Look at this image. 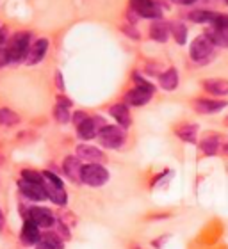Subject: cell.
<instances>
[{"label":"cell","instance_id":"1","mask_svg":"<svg viewBox=\"0 0 228 249\" xmlns=\"http://www.w3.org/2000/svg\"><path fill=\"white\" fill-rule=\"evenodd\" d=\"M29 47H31V34L29 32H16L5 47V53H7L9 62L25 61Z\"/></svg>","mask_w":228,"mask_h":249},{"label":"cell","instance_id":"2","mask_svg":"<svg viewBox=\"0 0 228 249\" xmlns=\"http://www.w3.org/2000/svg\"><path fill=\"white\" fill-rule=\"evenodd\" d=\"M43 175V187H45V192H47V197H50V201H54L59 207H64L68 201L66 191H64V185H62L61 178H57L54 173L45 171Z\"/></svg>","mask_w":228,"mask_h":249},{"label":"cell","instance_id":"3","mask_svg":"<svg viewBox=\"0 0 228 249\" xmlns=\"http://www.w3.org/2000/svg\"><path fill=\"white\" fill-rule=\"evenodd\" d=\"M189 53H191V59L194 62H198V64H207L209 61H212L214 57V45L212 41L209 39L205 34L200 37H196L194 41L191 43V50H189Z\"/></svg>","mask_w":228,"mask_h":249},{"label":"cell","instance_id":"4","mask_svg":"<svg viewBox=\"0 0 228 249\" xmlns=\"http://www.w3.org/2000/svg\"><path fill=\"white\" fill-rule=\"evenodd\" d=\"M109 180V171L102 164H88L82 167L80 182L89 187H102Z\"/></svg>","mask_w":228,"mask_h":249},{"label":"cell","instance_id":"5","mask_svg":"<svg viewBox=\"0 0 228 249\" xmlns=\"http://www.w3.org/2000/svg\"><path fill=\"white\" fill-rule=\"evenodd\" d=\"M100 144L104 148H111V150H118L119 146H123L125 142V132L121 126H114V124H105L104 128L98 132Z\"/></svg>","mask_w":228,"mask_h":249},{"label":"cell","instance_id":"6","mask_svg":"<svg viewBox=\"0 0 228 249\" xmlns=\"http://www.w3.org/2000/svg\"><path fill=\"white\" fill-rule=\"evenodd\" d=\"M130 9L141 18H150V20H159L162 16L161 7L153 0H130Z\"/></svg>","mask_w":228,"mask_h":249},{"label":"cell","instance_id":"7","mask_svg":"<svg viewBox=\"0 0 228 249\" xmlns=\"http://www.w3.org/2000/svg\"><path fill=\"white\" fill-rule=\"evenodd\" d=\"M25 219L32 221L38 228H52L54 224L57 223L56 217H54V213L50 212L48 208H43V207L29 208V212L25 213Z\"/></svg>","mask_w":228,"mask_h":249},{"label":"cell","instance_id":"8","mask_svg":"<svg viewBox=\"0 0 228 249\" xmlns=\"http://www.w3.org/2000/svg\"><path fill=\"white\" fill-rule=\"evenodd\" d=\"M105 120L104 118H98V116H95V118H88L86 121H82V123L77 126V134L80 139L84 141H89L93 139V137H96L98 135V132L105 126Z\"/></svg>","mask_w":228,"mask_h":249},{"label":"cell","instance_id":"9","mask_svg":"<svg viewBox=\"0 0 228 249\" xmlns=\"http://www.w3.org/2000/svg\"><path fill=\"white\" fill-rule=\"evenodd\" d=\"M77 157L82 162H89V164H102V162H105L104 151L100 150V148H95V146H89V144H78Z\"/></svg>","mask_w":228,"mask_h":249},{"label":"cell","instance_id":"10","mask_svg":"<svg viewBox=\"0 0 228 249\" xmlns=\"http://www.w3.org/2000/svg\"><path fill=\"white\" fill-rule=\"evenodd\" d=\"M227 102L225 100H207V98H200L192 102V109L200 112V114H216L219 110H223L227 107Z\"/></svg>","mask_w":228,"mask_h":249},{"label":"cell","instance_id":"11","mask_svg":"<svg viewBox=\"0 0 228 249\" xmlns=\"http://www.w3.org/2000/svg\"><path fill=\"white\" fill-rule=\"evenodd\" d=\"M21 194L32 201H43L47 199V192H45V187L43 183H34V182H27V180H20L18 182Z\"/></svg>","mask_w":228,"mask_h":249},{"label":"cell","instance_id":"12","mask_svg":"<svg viewBox=\"0 0 228 249\" xmlns=\"http://www.w3.org/2000/svg\"><path fill=\"white\" fill-rule=\"evenodd\" d=\"M47 50H48V39H36V41L29 47L25 62L29 66H34V64H38V62L47 55Z\"/></svg>","mask_w":228,"mask_h":249},{"label":"cell","instance_id":"13","mask_svg":"<svg viewBox=\"0 0 228 249\" xmlns=\"http://www.w3.org/2000/svg\"><path fill=\"white\" fill-rule=\"evenodd\" d=\"M82 160L78 157H66L64 162H62V171L72 182H80V177H82Z\"/></svg>","mask_w":228,"mask_h":249},{"label":"cell","instance_id":"14","mask_svg":"<svg viewBox=\"0 0 228 249\" xmlns=\"http://www.w3.org/2000/svg\"><path fill=\"white\" fill-rule=\"evenodd\" d=\"M171 34V23L164 21L162 18L159 20H153L150 25V37L153 41H159V43H166L168 37Z\"/></svg>","mask_w":228,"mask_h":249},{"label":"cell","instance_id":"15","mask_svg":"<svg viewBox=\"0 0 228 249\" xmlns=\"http://www.w3.org/2000/svg\"><path fill=\"white\" fill-rule=\"evenodd\" d=\"M152 94H153V91H150V89L134 88L127 93L125 100H127V104L132 105V107H141V105H146L148 102H150Z\"/></svg>","mask_w":228,"mask_h":249},{"label":"cell","instance_id":"16","mask_svg":"<svg viewBox=\"0 0 228 249\" xmlns=\"http://www.w3.org/2000/svg\"><path fill=\"white\" fill-rule=\"evenodd\" d=\"M20 239L25 246L39 244V242H41V233H39V228H38L32 221L25 219V224H23V228H21Z\"/></svg>","mask_w":228,"mask_h":249},{"label":"cell","instance_id":"17","mask_svg":"<svg viewBox=\"0 0 228 249\" xmlns=\"http://www.w3.org/2000/svg\"><path fill=\"white\" fill-rule=\"evenodd\" d=\"M205 36L212 41L214 47L228 48V27H214L210 25L205 31Z\"/></svg>","mask_w":228,"mask_h":249},{"label":"cell","instance_id":"18","mask_svg":"<svg viewBox=\"0 0 228 249\" xmlns=\"http://www.w3.org/2000/svg\"><path fill=\"white\" fill-rule=\"evenodd\" d=\"M203 89L212 96H228V80L227 78H207L203 82Z\"/></svg>","mask_w":228,"mask_h":249},{"label":"cell","instance_id":"19","mask_svg":"<svg viewBox=\"0 0 228 249\" xmlns=\"http://www.w3.org/2000/svg\"><path fill=\"white\" fill-rule=\"evenodd\" d=\"M111 116H113L114 120L118 121V124L121 126V128H129L130 124H132V116H130V110L127 105L123 104H116L113 105L109 109Z\"/></svg>","mask_w":228,"mask_h":249},{"label":"cell","instance_id":"20","mask_svg":"<svg viewBox=\"0 0 228 249\" xmlns=\"http://www.w3.org/2000/svg\"><path fill=\"white\" fill-rule=\"evenodd\" d=\"M159 84L164 91H173L178 86V73L175 68H168L166 71H162L159 75Z\"/></svg>","mask_w":228,"mask_h":249},{"label":"cell","instance_id":"21","mask_svg":"<svg viewBox=\"0 0 228 249\" xmlns=\"http://www.w3.org/2000/svg\"><path fill=\"white\" fill-rule=\"evenodd\" d=\"M175 134H176L178 139L186 141V142H196L198 124H191V123L178 124V126L175 128Z\"/></svg>","mask_w":228,"mask_h":249},{"label":"cell","instance_id":"22","mask_svg":"<svg viewBox=\"0 0 228 249\" xmlns=\"http://www.w3.org/2000/svg\"><path fill=\"white\" fill-rule=\"evenodd\" d=\"M218 13H212V11L207 9H196L189 13V20L194 21V23H210L212 25L214 20H216Z\"/></svg>","mask_w":228,"mask_h":249},{"label":"cell","instance_id":"23","mask_svg":"<svg viewBox=\"0 0 228 249\" xmlns=\"http://www.w3.org/2000/svg\"><path fill=\"white\" fill-rule=\"evenodd\" d=\"M171 36H173V39H175L178 45H186V41H187L186 25H184L182 21H175V23H171Z\"/></svg>","mask_w":228,"mask_h":249},{"label":"cell","instance_id":"24","mask_svg":"<svg viewBox=\"0 0 228 249\" xmlns=\"http://www.w3.org/2000/svg\"><path fill=\"white\" fill-rule=\"evenodd\" d=\"M20 123V116L11 109H0V124L4 126H15Z\"/></svg>","mask_w":228,"mask_h":249},{"label":"cell","instance_id":"25","mask_svg":"<svg viewBox=\"0 0 228 249\" xmlns=\"http://www.w3.org/2000/svg\"><path fill=\"white\" fill-rule=\"evenodd\" d=\"M41 240H43V242H47V244L54 246L56 249H62V246H64V242H62V239H61V235H57V233H43Z\"/></svg>","mask_w":228,"mask_h":249},{"label":"cell","instance_id":"26","mask_svg":"<svg viewBox=\"0 0 228 249\" xmlns=\"http://www.w3.org/2000/svg\"><path fill=\"white\" fill-rule=\"evenodd\" d=\"M21 180L34 182V183H43V175L38 171H32V169H23V171H21Z\"/></svg>","mask_w":228,"mask_h":249},{"label":"cell","instance_id":"27","mask_svg":"<svg viewBox=\"0 0 228 249\" xmlns=\"http://www.w3.org/2000/svg\"><path fill=\"white\" fill-rule=\"evenodd\" d=\"M54 116H56V120L59 121V123H68V121H70V109L61 107V105H56Z\"/></svg>","mask_w":228,"mask_h":249},{"label":"cell","instance_id":"28","mask_svg":"<svg viewBox=\"0 0 228 249\" xmlns=\"http://www.w3.org/2000/svg\"><path fill=\"white\" fill-rule=\"evenodd\" d=\"M134 82H135V88H143V89H150V91H153V86H152L148 80H146L145 77H141L139 73H134Z\"/></svg>","mask_w":228,"mask_h":249},{"label":"cell","instance_id":"29","mask_svg":"<svg viewBox=\"0 0 228 249\" xmlns=\"http://www.w3.org/2000/svg\"><path fill=\"white\" fill-rule=\"evenodd\" d=\"M214 27H228V15H223V13H218L216 20L212 23Z\"/></svg>","mask_w":228,"mask_h":249},{"label":"cell","instance_id":"30","mask_svg":"<svg viewBox=\"0 0 228 249\" xmlns=\"http://www.w3.org/2000/svg\"><path fill=\"white\" fill-rule=\"evenodd\" d=\"M88 118H89V116L86 114V112H75V114H73V123H75V126H78L82 121L88 120Z\"/></svg>","mask_w":228,"mask_h":249},{"label":"cell","instance_id":"31","mask_svg":"<svg viewBox=\"0 0 228 249\" xmlns=\"http://www.w3.org/2000/svg\"><path fill=\"white\" fill-rule=\"evenodd\" d=\"M57 105H61V107H66V109H70V107H72V100L64 98V96H57Z\"/></svg>","mask_w":228,"mask_h":249},{"label":"cell","instance_id":"32","mask_svg":"<svg viewBox=\"0 0 228 249\" xmlns=\"http://www.w3.org/2000/svg\"><path fill=\"white\" fill-rule=\"evenodd\" d=\"M5 64H9V59H7L5 48H0V68H4Z\"/></svg>","mask_w":228,"mask_h":249},{"label":"cell","instance_id":"33","mask_svg":"<svg viewBox=\"0 0 228 249\" xmlns=\"http://www.w3.org/2000/svg\"><path fill=\"white\" fill-rule=\"evenodd\" d=\"M171 2H175V4H180V5H191L198 0H171Z\"/></svg>","mask_w":228,"mask_h":249},{"label":"cell","instance_id":"34","mask_svg":"<svg viewBox=\"0 0 228 249\" xmlns=\"http://www.w3.org/2000/svg\"><path fill=\"white\" fill-rule=\"evenodd\" d=\"M56 84L59 86V89H61V91L64 89V84H62V77H61V73H59V71L56 73Z\"/></svg>","mask_w":228,"mask_h":249},{"label":"cell","instance_id":"35","mask_svg":"<svg viewBox=\"0 0 228 249\" xmlns=\"http://www.w3.org/2000/svg\"><path fill=\"white\" fill-rule=\"evenodd\" d=\"M36 249H56V248H54V246H50V244H47V242H43V240H41V242H39V244L36 246Z\"/></svg>","mask_w":228,"mask_h":249},{"label":"cell","instance_id":"36","mask_svg":"<svg viewBox=\"0 0 228 249\" xmlns=\"http://www.w3.org/2000/svg\"><path fill=\"white\" fill-rule=\"evenodd\" d=\"M4 228V213H2V210H0V230Z\"/></svg>","mask_w":228,"mask_h":249},{"label":"cell","instance_id":"37","mask_svg":"<svg viewBox=\"0 0 228 249\" xmlns=\"http://www.w3.org/2000/svg\"><path fill=\"white\" fill-rule=\"evenodd\" d=\"M225 124H227V126H228V116H227V120H225Z\"/></svg>","mask_w":228,"mask_h":249},{"label":"cell","instance_id":"38","mask_svg":"<svg viewBox=\"0 0 228 249\" xmlns=\"http://www.w3.org/2000/svg\"><path fill=\"white\" fill-rule=\"evenodd\" d=\"M227 4H228V0H227Z\"/></svg>","mask_w":228,"mask_h":249}]
</instances>
